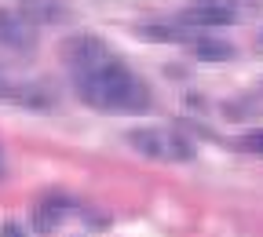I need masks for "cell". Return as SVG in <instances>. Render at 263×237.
<instances>
[{"label":"cell","instance_id":"obj_1","mask_svg":"<svg viewBox=\"0 0 263 237\" xmlns=\"http://www.w3.org/2000/svg\"><path fill=\"white\" fill-rule=\"evenodd\" d=\"M73 88L81 95V103L103 110V113H143L150 106L146 84L114 55L77 70L73 73Z\"/></svg>","mask_w":263,"mask_h":237},{"label":"cell","instance_id":"obj_2","mask_svg":"<svg viewBox=\"0 0 263 237\" xmlns=\"http://www.w3.org/2000/svg\"><path fill=\"white\" fill-rule=\"evenodd\" d=\"M128 143L154 161H194V143L172 128H132Z\"/></svg>","mask_w":263,"mask_h":237},{"label":"cell","instance_id":"obj_3","mask_svg":"<svg viewBox=\"0 0 263 237\" xmlns=\"http://www.w3.org/2000/svg\"><path fill=\"white\" fill-rule=\"evenodd\" d=\"M59 51H62V62L70 66L73 73L110 55L106 41H103V37H95V33H73V37H66V41H62V48H59Z\"/></svg>","mask_w":263,"mask_h":237},{"label":"cell","instance_id":"obj_4","mask_svg":"<svg viewBox=\"0 0 263 237\" xmlns=\"http://www.w3.org/2000/svg\"><path fill=\"white\" fill-rule=\"evenodd\" d=\"M0 44L11 51H33L37 44V26L18 8H0Z\"/></svg>","mask_w":263,"mask_h":237},{"label":"cell","instance_id":"obj_5","mask_svg":"<svg viewBox=\"0 0 263 237\" xmlns=\"http://www.w3.org/2000/svg\"><path fill=\"white\" fill-rule=\"evenodd\" d=\"M234 22V11L223 8L219 0H194L179 11V26H190V29H223Z\"/></svg>","mask_w":263,"mask_h":237},{"label":"cell","instance_id":"obj_6","mask_svg":"<svg viewBox=\"0 0 263 237\" xmlns=\"http://www.w3.org/2000/svg\"><path fill=\"white\" fill-rule=\"evenodd\" d=\"M70 197L66 193H44L37 205H33V215H29V223H33V233H51V230H59L62 223H66V215H70Z\"/></svg>","mask_w":263,"mask_h":237},{"label":"cell","instance_id":"obj_7","mask_svg":"<svg viewBox=\"0 0 263 237\" xmlns=\"http://www.w3.org/2000/svg\"><path fill=\"white\" fill-rule=\"evenodd\" d=\"M0 103H15V106H51V91L44 84H26V81H11L8 73H0Z\"/></svg>","mask_w":263,"mask_h":237},{"label":"cell","instance_id":"obj_8","mask_svg":"<svg viewBox=\"0 0 263 237\" xmlns=\"http://www.w3.org/2000/svg\"><path fill=\"white\" fill-rule=\"evenodd\" d=\"M33 26H51V22H62V18H70V11H66L59 0H22V8H18Z\"/></svg>","mask_w":263,"mask_h":237},{"label":"cell","instance_id":"obj_9","mask_svg":"<svg viewBox=\"0 0 263 237\" xmlns=\"http://www.w3.org/2000/svg\"><path fill=\"white\" fill-rule=\"evenodd\" d=\"M190 48H194L197 58H205V62H227V58H234V44H227L219 37H194Z\"/></svg>","mask_w":263,"mask_h":237},{"label":"cell","instance_id":"obj_10","mask_svg":"<svg viewBox=\"0 0 263 237\" xmlns=\"http://www.w3.org/2000/svg\"><path fill=\"white\" fill-rule=\"evenodd\" d=\"M139 37L143 41H164V44H190L194 41L179 26H139Z\"/></svg>","mask_w":263,"mask_h":237},{"label":"cell","instance_id":"obj_11","mask_svg":"<svg viewBox=\"0 0 263 237\" xmlns=\"http://www.w3.org/2000/svg\"><path fill=\"white\" fill-rule=\"evenodd\" d=\"M241 150H249V153L263 157V128H256V131H245V135H241Z\"/></svg>","mask_w":263,"mask_h":237},{"label":"cell","instance_id":"obj_12","mask_svg":"<svg viewBox=\"0 0 263 237\" xmlns=\"http://www.w3.org/2000/svg\"><path fill=\"white\" fill-rule=\"evenodd\" d=\"M0 237H26V230H22L18 223L8 219V223H0Z\"/></svg>","mask_w":263,"mask_h":237},{"label":"cell","instance_id":"obj_13","mask_svg":"<svg viewBox=\"0 0 263 237\" xmlns=\"http://www.w3.org/2000/svg\"><path fill=\"white\" fill-rule=\"evenodd\" d=\"M0 175H4V150H0Z\"/></svg>","mask_w":263,"mask_h":237},{"label":"cell","instance_id":"obj_14","mask_svg":"<svg viewBox=\"0 0 263 237\" xmlns=\"http://www.w3.org/2000/svg\"><path fill=\"white\" fill-rule=\"evenodd\" d=\"M259 48H263V33H259Z\"/></svg>","mask_w":263,"mask_h":237}]
</instances>
